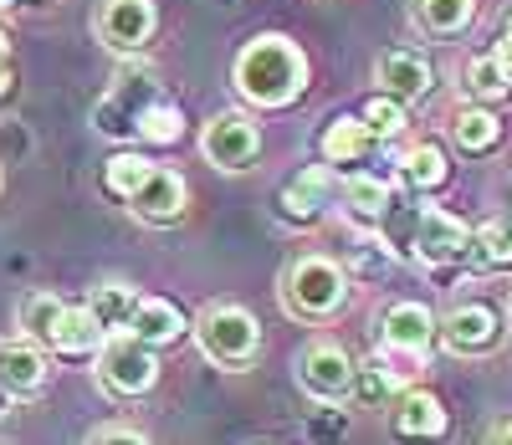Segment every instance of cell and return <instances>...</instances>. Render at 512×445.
<instances>
[{"label": "cell", "instance_id": "f35d334b", "mask_svg": "<svg viewBox=\"0 0 512 445\" xmlns=\"http://www.w3.org/2000/svg\"><path fill=\"white\" fill-rule=\"evenodd\" d=\"M0 62H6V31H0Z\"/></svg>", "mask_w": 512, "mask_h": 445}, {"label": "cell", "instance_id": "5bb4252c", "mask_svg": "<svg viewBox=\"0 0 512 445\" xmlns=\"http://www.w3.org/2000/svg\"><path fill=\"white\" fill-rule=\"evenodd\" d=\"M497 333H502V318L487 302H461L446 318V348L451 353H487L497 343Z\"/></svg>", "mask_w": 512, "mask_h": 445}, {"label": "cell", "instance_id": "2e32d148", "mask_svg": "<svg viewBox=\"0 0 512 445\" xmlns=\"http://www.w3.org/2000/svg\"><path fill=\"white\" fill-rule=\"evenodd\" d=\"M446 425H451V420H446V410H441V399L425 394V389L400 394V410H395V420H390V430H395L400 440H441Z\"/></svg>", "mask_w": 512, "mask_h": 445}, {"label": "cell", "instance_id": "e575fe53", "mask_svg": "<svg viewBox=\"0 0 512 445\" xmlns=\"http://www.w3.org/2000/svg\"><path fill=\"white\" fill-rule=\"evenodd\" d=\"M492 62H497V72H502V82H512V31L492 47Z\"/></svg>", "mask_w": 512, "mask_h": 445}, {"label": "cell", "instance_id": "277c9868", "mask_svg": "<svg viewBox=\"0 0 512 445\" xmlns=\"http://www.w3.org/2000/svg\"><path fill=\"white\" fill-rule=\"evenodd\" d=\"M154 103H159V82H154V72L128 67V72L113 77L108 98L93 108V128L108 133V139H134L144 108H154Z\"/></svg>", "mask_w": 512, "mask_h": 445}, {"label": "cell", "instance_id": "9a60e30c", "mask_svg": "<svg viewBox=\"0 0 512 445\" xmlns=\"http://www.w3.org/2000/svg\"><path fill=\"white\" fill-rule=\"evenodd\" d=\"M379 328H384V348L390 353H410V359H420L425 343H431V333H436V318L425 313L420 302H395Z\"/></svg>", "mask_w": 512, "mask_h": 445}, {"label": "cell", "instance_id": "60d3db41", "mask_svg": "<svg viewBox=\"0 0 512 445\" xmlns=\"http://www.w3.org/2000/svg\"><path fill=\"white\" fill-rule=\"evenodd\" d=\"M507 31H512V21H507Z\"/></svg>", "mask_w": 512, "mask_h": 445}, {"label": "cell", "instance_id": "6da1fadb", "mask_svg": "<svg viewBox=\"0 0 512 445\" xmlns=\"http://www.w3.org/2000/svg\"><path fill=\"white\" fill-rule=\"evenodd\" d=\"M303 77H308V62L287 36H256L236 57V87L256 108L292 103L297 93H303Z\"/></svg>", "mask_w": 512, "mask_h": 445}, {"label": "cell", "instance_id": "83f0119b", "mask_svg": "<svg viewBox=\"0 0 512 445\" xmlns=\"http://www.w3.org/2000/svg\"><path fill=\"white\" fill-rule=\"evenodd\" d=\"M477 256L487 266H512V215H497L477 231Z\"/></svg>", "mask_w": 512, "mask_h": 445}, {"label": "cell", "instance_id": "d4e9b609", "mask_svg": "<svg viewBox=\"0 0 512 445\" xmlns=\"http://www.w3.org/2000/svg\"><path fill=\"white\" fill-rule=\"evenodd\" d=\"M400 169H405V185H410V190H436V185H446V154H441L436 144L410 149Z\"/></svg>", "mask_w": 512, "mask_h": 445}, {"label": "cell", "instance_id": "cb8c5ba5", "mask_svg": "<svg viewBox=\"0 0 512 445\" xmlns=\"http://www.w3.org/2000/svg\"><path fill=\"white\" fill-rule=\"evenodd\" d=\"M62 297H52V292H31V297H21V313H16V323H21V333L31 338V343H47L52 338V328H57V318H62Z\"/></svg>", "mask_w": 512, "mask_h": 445}, {"label": "cell", "instance_id": "836d02e7", "mask_svg": "<svg viewBox=\"0 0 512 445\" xmlns=\"http://www.w3.org/2000/svg\"><path fill=\"white\" fill-rule=\"evenodd\" d=\"M359 277H384V272H390V256H384V251H374V246H359Z\"/></svg>", "mask_w": 512, "mask_h": 445}, {"label": "cell", "instance_id": "f1b7e54d", "mask_svg": "<svg viewBox=\"0 0 512 445\" xmlns=\"http://www.w3.org/2000/svg\"><path fill=\"white\" fill-rule=\"evenodd\" d=\"M185 133V118H180V108H169V103H154V108H144V118H139V139H149V144H175Z\"/></svg>", "mask_w": 512, "mask_h": 445}, {"label": "cell", "instance_id": "8992f818", "mask_svg": "<svg viewBox=\"0 0 512 445\" xmlns=\"http://www.w3.org/2000/svg\"><path fill=\"white\" fill-rule=\"evenodd\" d=\"M297 379H303V389L318 405H344L349 389H354V364L338 343H313L303 359H297Z\"/></svg>", "mask_w": 512, "mask_h": 445}, {"label": "cell", "instance_id": "74e56055", "mask_svg": "<svg viewBox=\"0 0 512 445\" xmlns=\"http://www.w3.org/2000/svg\"><path fill=\"white\" fill-rule=\"evenodd\" d=\"M6 410H11V394H6V389H0V415H6Z\"/></svg>", "mask_w": 512, "mask_h": 445}, {"label": "cell", "instance_id": "603a6c76", "mask_svg": "<svg viewBox=\"0 0 512 445\" xmlns=\"http://www.w3.org/2000/svg\"><path fill=\"white\" fill-rule=\"evenodd\" d=\"M472 0H420L415 6V16H420V26L431 31V36H461L466 26H472Z\"/></svg>", "mask_w": 512, "mask_h": 445}, {"label": "cell", "instance_id": "ac0fdd59", "mask_svg": "<svg viewBox=\"0 0 512 445\" xmlns=\"http://www.w3.org/2000/svg\"><path fill=\"white\" fill-rule=\"evenodd\" d=\"M134 307H139V292L128 287V282H103V287H93V297H88V313H93V323H98L103 333H123L128 318H134Z\"/></svg>", "mask_w": 512, "mask_h": 445}, {"label": "cell", "instance_id": "7c38bea8", "mask_svg": "<svg viewBox=\"0 0 512 445\" xmlns=\"http://www.w3.org/2000/svg\"><path fill=\"white\" fill-rule=\"evenodd\" d=\"M374 77H379V93L384 98H395V103H410V98H425L431 93V62H425L420 52H384L374 62Z\"/></svg>", "mask_w": 512, "mask_h": 445}, {"label": "cell", "instance_id": "e0dca14e", "mask_svg": "<svg viewBox=\"0 0 512 445\" xmlns=\"http://www.w3.org/2000/svg\"><path fill=\"white\" fill-rule=\"evenodd\" d=\"M338 190V180H333V169H308V174H297V180L282 190V215L287 220H303V226H308V220H318V210L328 205V195Z\"/></svg>", "mask_w": 512, "mask_h": 445}, {"label": "cell", "instance_id": "7402d4cb", "mask_svg": "<svg viewBox=\"0 0 512 445\" xmlns=\"http://www.w3.org/2000/svg\"><path fill=\"white\" fill-rule=\"evenodd\" d=\"M338 195H344V205H349L359 220H374V226L390 215V190H384L374 174H354V180L338 185Z\"/></svg>", "mask_w": 512, "mask_h": 445}, {"label": "cell", "instance_id": "d6a6232c", "mask_svg": "<svg viewBox=\"0 0 512 445\" xmlns=\"http://www.w3.org/2000/svg\"><path fill=\"white\" fill-rule=\"evenodd\" d=\"M88 445H149V440L139 430H128V425H103V430L88 435Z\"/></svg>", "mask_w": 512, "mask_h": 445}, {"label": "cell", "instance_id": "52a82bcc", "mask_svg": "<svg viewBox=\"0 0 512 445\" xmlns=\"http://www.w3.org/2000/svg\"><path fill=\"white\" fill-rule=\"evenodd\" d=\"M200 149H205V159L216 164V169H246L251 159H256V149H262V133H256V123L251 118H241V113H216L205 123V133H200Z\"/></svg>", "mask_w": 512, "mask_h": 445}, {"label": "cell", "instance_id": "f546056e", "mask_svg": "<svg viewBox=\"0 0 512 445\" xmlns=\"http://www.w3.org/2000/svg\"><path fill=\"white\" fill-rule=\"evenodd\" d=\"M364 128H369V139H395V133L405 128V103H395V98H369V108H364V118H359Z\"/></svg>", "mask_w": 512, "mask_h": 445}, {"label": "cell", "instance_id": "8d00e7d4", "mask_svg": "<svg viewBox=\"0 0 512 445\" xmlns=\"http://www.w3.org/2000/svg\"><path fill=\"white\" fill-rule=\"evenodd\" d=\"M11 87H16V77H11L6 62H0V98H11Z\"/></svg>", "mask_w": 512, "mask_h": 445}, {"label": "cell", "instance_id": "ba28073f", "mask_svg": "<svg viewBox=\"0 0 512 445\" xmlns=\"http://www.w3.org/2000/svg\"><path fill=\"white\" fill-rule=\"evenodd\" d=\"M410 251H415V261L446 266V261H461L466 251H472V231L446 210H420L415 226H410Z\"/></svg>", "mask_w": 512, "mask_h": 445}, {"label": "cell", "instance_id": "ffe728a7", "mask_svg": "<svg viewBox=\"0 0 512 445\" xmlns=\"http://www.w3.org/2000/svg\"><path fill=\"white\" fill-rule=\"evenodd\" d=\"M369 149H374V139H369V128H364L359 118H333L328 133H323L328 164H354V159H364Z\"/></svg>", "mask_w": 512, "mask_h": 445}, {"label": "cell", "instance_id": "3957f363", "mask_svg": "<svg viewBox=\"0 0 512 445\" xmlns=\"http://www.w3.org/2000/svg\"><path fill=\"white\" fill-rule=\"evenodd\" d=\"M349 297V277L328 256H303L282 272V307L297 318H328Z\"/></svg>", "mask_w": 512, "mask_h": 445}, {"label": "cell", "instance_id": "d590c367", "mask_svg": "<svg viewBox=\"0 0 512 445\" xmlns=\"http://www.w3.org/2000/svg\"><path fill=\"white\" fill-rule=\"evenodd\" d=\"M487 445H512V420H502V425H492V435H487Z\"/></svg>", "mask_w": 512, "mask_h": 445}, {"label": "cell", "instance_id": "30bf717a", "mask_svg": "<svg viewBox=\"0 0 512 445\" xmlns=\"http://www.w3.org/2000/svg\"><path fill=\"white\" fill-rule=\"evenodd\" d=\"M128 205H134L139 220H149V226H175V220L185 215V180L175 169H149V180L128 195Z\"/></svg>", "mask_w": 512, "mask_h": 445}, {"label": "cell", "instance_id": "d6986e66", "mask_svg": "<svg viewBox=\"0 0 512 445\" xmlns=\"http://www.w3.org/2000/svg\"><path fill=\"white\" fill-rule=\"evenodd\" d=\"M57 353H93V348H103V328L93 323V313L88 307H62V318H57V328H52V338H47Z\"/></svg>", "mask_w": 512, "mask_h": 445}, {"label": "cell", "instance_id": "ab89813d", "mask_svg": "<svg viewBox=\"0 0 512 445\" xmlns=\"http://www.w3.org/2000/svg\"><path fill=\"white\" fill-rule=\"evenodd\" d=\"M0 6H11V0H0Z\"/></svg>", "mask_w": 512, "mask_h": 445}, {"label": "cell", "instance_id": "9c48e42d", "mask_svg": "<svg viewBox=\"0 0 512 445\" xmlns=\"http://www.w3.org/2000/svg\"><path fill=\"white\" fill-rule=\"evenodd\" d=\"M98 36L113 52H139L154 36V0H103Z\"/></svg>", "mask_w": 512, "mask_h": 445}, {"label": "cell", "instance_id": "5b68a950", "mask_svg": "<svg viewBox=\"0 0 512 445\" xmlns=\"http://www.w3.org/2000/svg\"><path fill=\"white\" fill-rule=\"evenodd\" d=\"M154 379H159L154 348L134 343L128 333H113V338L98 348V384H103V394L134 399V394H149Z\"/></svg>", "mask_w": 512, "mask_h": 445}, {"label": "cell", "instance_id": "44dd1931", "mask_svg": "<svg viewBox=\"0 0 512 445\" xmlns=\"http://www.w3.org/2000/svg\"><path fill=\"white\" fill-rule=\"evenodd\" d=\"M400 384H405V369H395L390 359H379V353L354 369V389H359L364 405H384V399H395Z\"/></svg>", "mask_w": 512, "mask_h": 445}, {"label": "cell", "instance_id": "484cf974", "mask_svg": "<svg viewBox=\"0 0 512 445\" xmlns=\"http://www.w3.org/2000/svg\"><path fill=\"white\" fill-rule=\"evenodd\" d=\"M149 159H139V154H118V159H108V169H103V185H108V195H134L144 180H149Z\"/></svg>", "mask_w": 512, "mask_h": 445}, {"label": "cell", "instance_id": "4fadbf2b", "mask_svg": "<svg viewBox=\"0 0 512 445\" xmlns=\"http://www.w3.org/2000/svg\"><path fill=\"white\" fill-rule=\"evenodd\" d=\"M185 313L175 302H164V297H139L134 307V318H128V338L144 343V348H169V343H180L185 338Z\"/></svg>", "mask_w": 512, "mask_h": 445}, {"label": "cell", "instance_id": "4316f807", "mask_svg": "<svg viewBox=\"0 0 512 445\" xmlns=\"http://www.w3.org/2000/svg\"><path fill=\"white\" fill-rule=\"evenodd\" d=\"M497 133H502V123L492 118V113H461L456 118V144L466 149V154H487L492 144H497Z\"/></svg>", "mask_w": 512, "mask_h": 445}, {"label": "cell", "instance_id": "8fae6325", "mask_svg": "<svg viewBox=\"0 0 512 445\" xmlns=\"http://www.w3.org/2000/svg\"><path fill=\"white\" fill-rule=\"evenodd\" d=\"M47 353H41L31 338H16V343H0V389L11 399H31L47 389Z\"/></svg>", "mask_w": 512, "mask_h": 445}, {"label": "cell", "instance_id": "7a4b0ae2", "mask_svg": "<svg viewBox=\"0 0 512 445\" xmlns=\"http://www.w3.org/2000/svg\"><path fill=\"white\" fill-rule=\"evenodd\" d=\"M195 343H200V353L210 364L246 369L256 359V348H262V328H256V318L246 313V307L216 302V307H205V313L195 318Z\"/></svg>", "mask_w": 512, "mask_h": 445}, {"label": "cell", "instance_id": "1f68e13d", "mask_svg": "<svg viewBox=\"0 0 512 445\" xmlns=\"http://www.w3.org/2000/svg\"><path fill=\"white\" fill-rule=\"evenodd\" d=\"M466 82H472V93H482V98H497L502 87H507L492 57H477V62H472V72H466Z\"/></svg>", "mask_w": 512, "mask_h": 445}, {"label": "cell", "instance_id": "4dcf8cb0", "mask_svg": "<svg viewBox=\"0 0 512 445\" xmlns=\"http://www.w3.org/2000/svg\"><path fill=\"white\" fill-rule=\"evenodd\" d=\"M344 435H349V420L338 415V410H323V415L308 420V440H313V445H338Z\"/></svg>", "mask_w": 512, "mask_h": 445}]
</instances>
